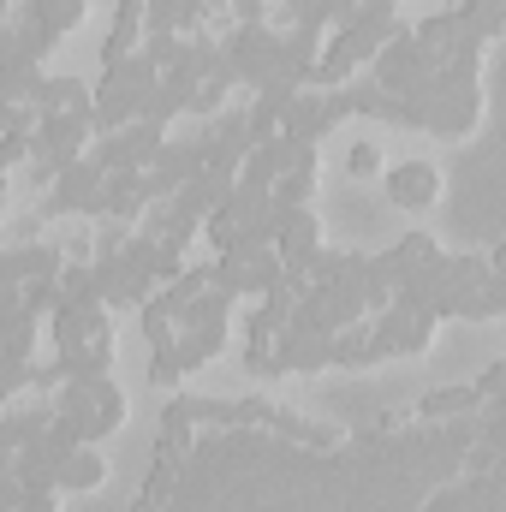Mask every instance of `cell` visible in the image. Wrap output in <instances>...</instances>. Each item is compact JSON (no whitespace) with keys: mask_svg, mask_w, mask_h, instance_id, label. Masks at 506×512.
I'll return each mask as SVG.
<instances>
[{"mask_svg":"<svg viewBox=\"0 0 506 512\" xmlns=\"http://www.w3.org/2000/svg\"><path fill=\"white\" fill-rule=\"evenodd\" d=\"M387 197H393V209H435L441 173L429 161H399V167H387Z\"/></svg>","mask_w":506,"mask_h":512,"instance_id":"7a4b0ae2","label":"cell"},{"mask_svg":"<svg viewBox=\"0 0 506 512\" xmlns=\"http://www.w3.org/2000/svg\"><path fill=\"white\" fill-rule=\"evenodd\" d=\"M102 477H108V459H102V453H90V447L66 453V459H60V471H54V483H60L66 495H90V489H102Z\"/></svg>","mask_w":506,"mask_h":512,"instance_id":"277c9868","label":"cell"},{"mask_svg":"<svg viewBox=\"0 0 506 512\" xmlns=\"http://www.w3.org/2000/svg\"><path fill=\"white\" fill-rule=\"evenodd\" d=\"M334 120H340V114H334V102H328L322 90H292L286 108H280V137H286V143H316Z\"/></svg>","mask_w":506,"mask_h":512,"instance_id":"6da1fadb","label":"cell"},{"mask_svg":"<svg viewBox=\"0 0 506 512\" xmlns=\"http://www.w3.org/2000/svg\"><path fill=\"white\" fill-rule=\"evenodd\" d=\"M346 173H352V179H376L381 173V149L370 143V137H358V143L346 149Z\"/></svg>","mask_w":506,"mask_h":512,"instance_id":"5b68a950","label":"cell"},{"mask_svg":"<svg viewBox=\"0 0 506 512\" xmlns=\"http://www.w3.org/2000/svg\"><path fill=\"white\" fill-rule=\"evenodd\" d=\"M274 256H280V268H298L304 256H316V239H322V227H316V215L310 209H286L280 221H274Z\"/></svg>","mask_w":506,"mask_h":512,"instance_id":"3957f363","label":"cell"}]
</instances>
